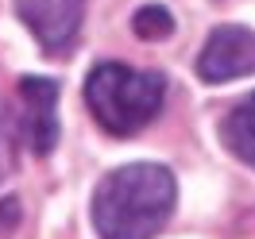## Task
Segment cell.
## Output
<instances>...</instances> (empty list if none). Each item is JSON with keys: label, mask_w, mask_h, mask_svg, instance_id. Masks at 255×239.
Listing matches in <instances>:
<instances>
[{"label": "cell", "mask_w": 255, "mask_h": 239, "mask_svg": "<svg viewBox=\"0 0 255 239\" xmlns=\"http://www.w3.org/2000/svg\"><path fill=\"white\" fill-rule=\"evenodd\" d=\"M197 74L209 85H224V81L255 74V31L240 27V23L217 27L197 54Z\"/></svg>", "instance_id": "obj_3"}, {"label": "cell", "mask_w": 255, "mask_h": 239, "mask_svg": "<svg viewBox=\"0 0 255 239\" xmlns=\"http://www.w3.org/2000/svg\"><path fill=\"white\" fill-rule=\"evenodd\" d=\"M16 12L47 54H66L78 43L85 0H16Z\"/></svg>", "instance_id": "obj_4"}, {"label": "cell", "mask_w": 255, "mask_h": 239, "mask_svg": "<svg viewBox=\"0 0 255 239\" xmlns=\"http://www.w3.org/2000/svg\"><path fill=\"white\" fill-rule=\"evenodd\" d=\"M0 170H4V159H0Z\"/></svg>", "instance_id": "obj_8"}, {"label": "cell", "mask_w": 255, "mask_h": 239, "mask_svg": "<svg viewBox=\"0 0 255 239\" xmlns=\"http://www.w3.org/2000/svg\"><path fill=\"white\" fill-rule=\"evenodd\" d=\"M221 139H224V147H228V151H232L240 162L255 166V93L244 96L236 108L224 116Z\"/></svg>", "instance_id": "obj_6"}, {"label": "cell", "mask_w": 255, "mask_h": 239, "mask_svg": "<svg viewBox=\"0 0 255 239\" xmlns=\"http://www.w3.org/2000/svg\"><path fill=\"white\" fill-rule=\"evenodd\" d=\"M131 31L147 39V43H155V39H166V35L174 31V16L162 8V4H143L135 16H131Z\"/></svg>", "instance_id": "obj_7"}, {"label": "cell", "mask_w": 255, "mask_h": 239, "mask_svg": "<svg viewBox=\"0 0 255 239\" xmlns=\"http://www.w3.org/2000/svg\"><path fill=\"white\" fill-rule=\"evenodd\" d=\"M174 174L159 162H128L101 177L93 228L101 239H155L174 212Z\"/></svg>", "instance_id": "obj_1"}, {"label": "cell", "mask_w": 255, "mask_h": 239, "mask_svg": "<svg viewBox=\"0 0 255 239\" xmlns=\"http://www.w3.org/2000/svg\"><path fill=\"white\" fill-rule=\"evenodd\" d=\"M19 100H23V139L31 155H50L58 143V85L50 78H23Z\"/></svg>", "instance_id": "obj_5"}, {"label": "cell", "mask_w": 255, "mask_h": 239, "mask_svg": "<svg viewBox=\"0 0 255 239\" xmlns=\"http://www.w3.org/2000/svg\"><path fill=\"white\" fill-rule=\"evenodd\" d=\"M162 96H166V81L162 74H151V70L101 62L85 78V104L93 112V120L120 139L135 135L143 124L159 116Z\"/></svg>", "instance_id": "obj_2"}]
</instances>
